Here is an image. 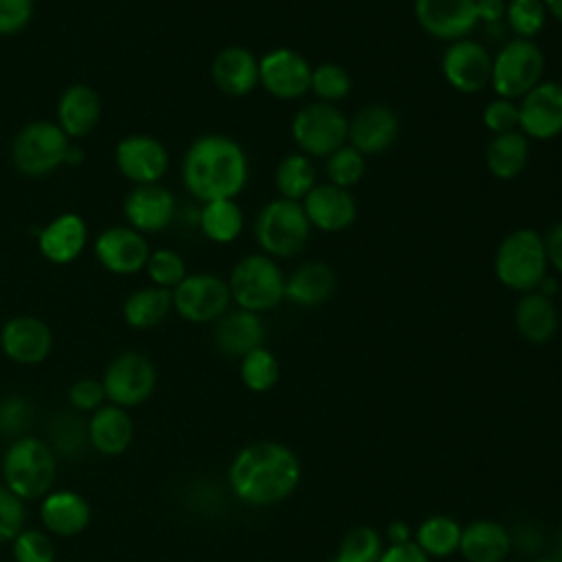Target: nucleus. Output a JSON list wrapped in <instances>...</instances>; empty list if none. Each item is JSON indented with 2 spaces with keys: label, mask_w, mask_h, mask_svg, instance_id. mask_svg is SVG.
Returning <instances> with one entry per match:
<instances>
[{
  "label": "nucleus",
  "mask_w": 562,
  "mask_h": 562,
  "mask_svg": "<svg viewBox=\"0 0 562 562\" xmlns=\"http://www.w3.org/2000/svg\"><path fill=\"white\" fill-rule=\"evenodd\" d=\"M397 134L400 116L384 103H369L347 121V145L358 149L364 158L389 151Z\"/></svg>",
  "instance_id": "nucleus-17"
},
{
  "label": "nucleus",
  "mask_w": 562,
  "mask_h": 562,
  "mask_svg": "<svg viewBox=\"0 0 562 562\" xmlns=\"http://www.w3.org/2000/svg\"><path fill=\"white\" fill-rule=\"evenodd\" d=\"M24 501L0 483V542H13V538L24 529Z\"/></svg>",
  "instance_id": "nucleus-46"
},
{
  "label": "nucleus",
  "mask_w": 562,
  "mask_h": 562,
  "mask_svg": "<svg viewBox=\"0 0 562 562\" xmlns=\"http://www.w3.org/2000/svg\"><path fill=\"white\" fill-rule=\"evenodd\" d=\"M35 13V0H0V35L22 33Z\"/></svg>",
  "instance_id": "nucleus-48"
},
{
  "label": "nucleus",
  "mask_w": 562,
  "mask_h": 562,
  "mask_svg": "<svg viewBox=\"0 0 562 562\" xmlns=\"http://www.w3.org/2000/svg\"><path fill=\"white\" fill-rule=\"evenodd\" d=\"M312 64L296 50L279 46L259 57V86L279 101H299L310 92Z\"/></svg>",
  "instance_id": "nucleus-13"
},
{
  "label": "nucleus",
  "mask_w": 562,
  "mask_h": 562,
  "mask_svg": "<svg viewBox=\"0 0 562 562\" xmlns=\"http://www.w3.org/2000/svg\"><path fill=\"white\" fill-rule=\"evenodd\" d=\"M31 424V406L22 395H7L0 400V435L2 437H24Z\"/></svg>",
  "instance_id": "nucleus-44"
},
{
  "label": "nucleus",
  "mask_w": 562,
  "mask_h": 562,
  "mask_svg": "<svg viewBox=\"0 0 562 562\" xmlns=\"http://www.w3.org/2000/svg\"><path fill=\"white\" fill-rule=\"evenodd\" d=\"M549 15L542 0H507L505 24L520 40H533L544 31Z\"/></svg>",
  "instance_id": "nucleus-39"
},
{
  "label": "nucleus",
  "mask_w": 562,
  "mask_h": 562,
  "mask_svg": "<svg viewBox=\"0 0 562 562\" xmlns=\"http://www.w3.org/2000/svg\"><path fill=\"white\" fill-rule=\"evenodd\" d=\"M266 325L261 314L248 310H228L220 321H215L213 340L215 347L231 358H244L257 347H263Z\"/></svg>",
  "instance_id": "nucleus-25"
},
{
  "label": "nucleus",
  "mask_w": 562,
  "mask_h": 562,
  "mask_svg": "<svg viewBox=\"0 0 562 562\" xmlns=\"http://www.w3.org/2000/svg\"><path fill=\"white\" fill-rule=\"evenodd\" d=\"M252 235L259 252L272 259H292L301 255L310 241L312 226L301 202L272 198L255 215Z\"/></svg>",
  "instance_id": "nucleus-5"
},
{
  "label": "nucleus",
  "mask_w": 562,
  "mask_h": 562,
  "mask_svg": "<svg viewBox=\"0 0 562 562\" xmlns=\"http://www.w3.org/2000/svg\"><path fill=\"white\" fill-rule=\"evenodd\" d=\"M439 66L446 83L461 94H479L490 88L492 55L472 37L446 44Z\"/></svg>",
  "instance_id": "nucleus-12"
},
{
  "label": "nucleus",
  "mask_w": 562,
  "mask_h": 562,
  "mask_svg": "<svg viewBox=\"0 0 562 562\" xmlns=\"http://www.w3.org/2000/svg\"><path fill=\"white\" fill-rule=\"evenodd\" d=\"M389 536H391V544L408 542V527L404 522H393L389 529Z\"/></svg>",
  "instance_id": "nucleus-52"
},
{
  "label": "nucleus",
  "mask_w": 562,
  "mask_h": 562,
  "mask_svg": "<svg viewBox=\"0 0 562 562\" xmlns=\"http://www.w3.org/2000/svg\"><path fill=\"white\" fill-rule=\"evenodd\" d=\"M90 503L72 490H50L40 503V520L50 536H77L90 525Z\"/></svg>",
  "instance_id": "nucleus-24"
},
{
  "label": "nucleus",
  "mask_w": 562,
  "mask_h": 562,
  "mask_svg": "<svg viewBox=\"0 0 562 562\" xmlns=\"http://www.w3.org/2000/svg\"><path fill=\"white\" fill-rule=\"evenodd\" d=\"M70 145L55 121H31L11 143V162L22 176L42 178L66 165Z\"/></svg>",
  "instance_id": "nucleus-8"
},
{
  "label": "nucleus",
  "mask_w": 562,
  "mask_h": 562,
  "mask_svg": "<svg viewBox=\"0 0 562 562\" xmlns=\"http://www.w3.org/2000/svg\"><path fill=\"white\" fill-rule=\"evenodd\" d=\"M507 0H476V18L487 26H496L505 20Z\"/></svg>",
  "instance_id": "nucleus-51"
},
{
  "label": "nucleus",
  "mask_w": 562,
  "mask_h": 562,
  "mask_svg": "<svg viewBox=\"0 0 562 562\" xmlns=\"http://www.w3.org/2000/svg\"><path fill=\"white\" fill-rule=\"evenodd\" d=\"M316 184L318 180L314 162L301 151L283 156L274 167V187L279 191V198L301 202Z\"/></svg>",
  "instance_id": "nucleus-34"
},
{
  "label": "nucleus",
  "mask_w": 562,
  "mask_h": 562,
  "mask_svg": "<svg viewBox=\"0 0 562 562\" xmlns=\"http://www.w3.org/2000/svg\"><path fill=\"white\" fill-rule=\"evenodd\" d=\"M88 246V224L79 213H59L37 233L40 255L55 263L66 266L77 261Z\"/></svg>",
  "instance_id": "nucleus-22"
},
{
  "label": "nucleus",
  "mask_w": 562,
  "mask_h": 562,
  "mask_svg": "<svg viewBox=\"0 0 562 562\" xmlns=\"http://www.w3.org/2000/svg\"><path fill=\"white\" fill-rule=\"evenodd\" d=\"M483 160L496 180H514L529 162V138L518 130L494 134L485 145Z\"/></svg>",
  "instance_id": "nucleus-30"
},
{
  "label": "nucleus",
  "mask_w": 562,
  "mask_h": 562,
  "mask_svg": "<svg viewBox=\"0 0 562 562\" xmlns=\"http://www.w3.org/2000/svg\"><path fill=\"white\" fill-rule=\"evenodd\" d=\"M417 26L446 44L470 37L479 24L476 0H413Z\"/></svg>",
  "instance_id": "nucleus-15"
},
{
  "label": "nucleus",
  "mask_w": 562,
  "mask_h": 562,
  "mask_svg": "<svg viewBox=\"0 0 562 562\" xmlns=\"http://www.w3.org/2000/svg\"><path fill=\"white\" fill-rule=\"evenodd\" d=\"M544 53L536 40H507L492 55L490 88L494 97L518 101L544 79Z\"/></svg>",
  "instance_id": "nucleus-7"
},
{
  "label": "nucleus",
  "mask_w": 562,
  "mask_h": 562,
  "mask_svg": "<svg viewBox=\"0 0 562 562\" xmlns=\"http://www.w3.org/2000/svg\"><path fill=\"white\" fill-rule=\"evenodd\" d=\"M347 116L338 105L310 101L301 105L290 121V136L301 154L327 158L347 143Z\"/></svg>",
  "instance_id": "nucleus-9"
},
{
  "label": "nucleus",
  "mask_w": 562,
  "mask_h": 562,
  "mask_svg": "<svg viewBox=\"0 0 562 562\" xmlns=\"http://www.w3.org/2000/svg\"><path fill=\"white\" fill-rule=\"evenodd\" d=\"M171 303L182 321L206 325L220 321L233 299L226 279L213 272H191L171 290Z\"/></svg>",
  "instance_id": "nucleus-10"
},
{
  "label": "nucleus",
  "mask_w": 562,
  "mask_h": 562,
  "mask_svg": "<svg viewBox=\"0 0 562 562\" xmlns=\"http://www.w3.org/2000/svg\"><path fill=\"white\" fill-rule=\"evenodd\" d=\"M382 538L375 529L362 525L349 529L334 555L331 562H380L382 555Z\"/></svg>",
  "instance_id": "nucleus-40"
},
{
  "label": "nucleus",
  "mask_w": 562,
  "mask_h": 562,
  "mask_svg": "<svg viewBox=\"0 0 562 562\" xmlns=\"http://www.w3.org/2000/svg\"><path fill=\"white\" fill-rule=\"evenodd\" d=\"M336 272L325 261H303L285 274V301L296 307H318L331 299Z\"/></svg>",
  "instance_id": "nucleus-27"
},
{
  "label": "nucleus",
  "mask_w": 562,
  "mask_h": 562,
  "mask_svg": "<svg viewBox=\"0 0 562 562\" xmlns=\"http://www.w3.org/2000/svg\"><path fill=\"white\" fill-rule=\"evenodd\" d=\"M92 252L108 272L130 277L145 270L151 250L145 235L138 231L130 226H110L94 237Z\"/></svg>",
  "instance_id": "nucleus-18"
},
{
  "label": "nucleus",
  "mask_w": 562,
  "mask_h": 562,
  "mask_svg": "<svg viewBox=\"0 0 562 562\" xmlns=\"http://www.w3.org/2000/svg\"><path fill=\"white\" fill-rule=\"evenodd\" d=\"M353 81L347 68H342L336 61H321L312 66V79H310V92L314 94V101L338 105L342 99L351 94Z\"/></svg>",
  "instance_id": "nucleus-36"
},
{
  "label": "nucleus",
  "mask_w": 562,
  "mask_h": 562,
  "mask_svg": "<svg viewBox=\"0 0 562 562\" xmlns=\"http://www.w3.org/2000/svg\"><path fill=\"white\" fill-rule=\"evenodd\" d=\"M538 562H560V560H551V558H544V560H538Z\"/></svg>",
  "instance_id": "nucleus-55"
},
{
  "label": "nucleus",
  "mask_w": 562,
  "mask_h": 562,
  "mask_svg": "<svg viewBox=\"0 0 562 562\" xmlns=\"http://www.w3.org/2000/svg\"><path fill=\"white\" fill-rule=\"evenodd\" d=\"M492 270L507 290L518 294L536 292L549 274L544 235L527 226L509 231L494 250Z\"/></svg>",
  "instance_id": "nucleus-3"
},
{
  "label": "nucleus",
  "mask_w": 562,
  "mask_h": 562,
  "mask_svg": "<svg viewBox=\"0 0 562 562\" xmlns=\"http://www.w3.org/2000/svg\"><path fill=\"white\" fill-rule=\"evenodd\" d=\"M156 380L154 362L138 351H123L112 358L101 378L105 400L121 408H134L147 402L156 389Z\"/></svg>",
  "instance_id": "nucleus-11"
},
{
  "label": "nucleus",
  "mask_w": 562,
  "mask_h": 562,
  "mask_svg": "<svg viewBox=\"0 0 562 562\" xmlns=\"http://www.w3.org/2000/svg\"><path fill=\"white\" fill-rule=\"evenodd\" d=\"M57 459L50 443L35 437H18L2 457V485L22 501L44 498L55 483Z\"/></svg>",
  "instance_id": "nucleus-4"
},
{
  "label": "nucleus",
  "mask_w": 562,
  "mask_h": 562,
  "mask_svg": "<svg viewBox=\"0 0 562 562\" xmlns=\"http://www.w3.org/2000/svg\"><path fill=\"white\" fill-rule=\"evenodd\" d=\"M364 171H367V158L347 143L325 158V178L334 187L351 191L356 184H360V180L364 178Z\"/></svg>",
  "instance_id": "nucleus-37"
},
{
  "label": "nucleus",
  "mask_w": 562,
  "mask_h": 562,
  "mask_svg": "<svg viewBox=\"0 0 562 562\" xmlns=\"http://www.w3.org/2000/svg\"><path fill=\"white\" fill-rule=\"evenodd\" d=\"M198 226L213 244H233L244 231V211L237 200H211L200 206Z\"/></svg>",
  "instance_id": "nucleus-33"
},
{
  "label": "nucleus",
  "mask_w": 562,
  "mask_h": 562,
  "mask_svg": "<svg viewBox=\"0 0 562 562\" xmlns=\"http://www.w3.org/2000/svg\"><path fill=\"white\" fill-rule=\"evenodd\" d=\"M481 121L492 136L518 130V101L494 97L485 103Z\"/></svg>",
  "instance_id": "nucleus-45"
},
{
  "label": "nucleus",
  "mask_w": 562,
  "mask_h": 562,
  "mask_svg": "<svg viewBox=\"0 0 562 562\" xmlns=\"http://www.w3.org/2000/svg\"><path fill=\"white\" fill-rule=\"evenodd\" d=\"M0 349L11 362L33 367L50 356L53 331L42 318L20 314L2 325Z\"/></svg>",
  "instance_id": "nucleus-19"
},
{
  "label": "nucleus",
  "mask_w": 562,
  "mask_h": 562,
  "mask_svg": "<svg viewBox=\"0 0 562 562\" xmlns=\"http://www.w3.org/2000/svg\"><path fill=\"white\" fill-rule=\"evenodd\" d=\"M101 119V99L86 83L68 86L57 101V125L70 138H86Z\"/></svg>",
  "instance_id": "nucleus-26"
},
{
  "label": "nucleus",
  "mask_w": 562,
  "mask_h": 562,
  "mask_svg": "<svg viewBox=\"0 0 562 562\" xmlns=\"http://www.w3.org/2000/svg\"><path fill=\"white\" fill-rule=\"evenodd\" d=\"M173 310L171 290L158 285H143L123 301V321L132 329H151L160 325Z\"/></svg>",
  "instance_id": "nucleus-32"
},
{
  "label": "nucleus",
  "mask_w": 562,
  "mask_h": 562,
  "mask_svg": "<svg viewBox=\"0 0 562 562\" xmlns=\"http://www.w3.org/2000/svg\"><path fill=\"white\" fill-rule=\"evenodd\" d=\"M68 402L79 413H94L97 408H101L108 402L103 382L94 380V378L75 380L68 389Z\"/></svg>",
  "instance_id": "nucleus-47"
},
{
  "label": "nucleus",
  "mask_w": 562,
  "mask_h": 562,
  "mask_svg": "<svg viewBox=\"0 0 562 562\" xmlns=\"http://www.w3.org/2000/svg\"><path fill=\"white\" fill-rule=\"evenodd\" d=\"M123 217L140 235L160 233L176 217V198L160 182L134 184L123 200Z\"/></svg>",
  "instance_id": "nucleus-20"
},
{
  "label": "nucleus",
  "mask_w": 562,
  "mask_h": 562,
  "mask_svg": "<svg viewBox=\"0 0 562 562\" xmlns=\"http://www.w3.org/2000/svg\"><path fill=\"white\" fill-rule=\"evenodd\" d=\"M239 375L246 389L255 393L270 391L279 380V362L274 353L266 347H257L244 358H239Z\"/></svg>",
  "instance_id": "nucleus-38"
},
{
  "label": "nucleus",
  "mask_w": 562,
  "mask_h": 562,
  "mask_svg": "<svg viewBox=\"0 0 562 562\" xmlns=\"http://www.w3.org/2000/svg\"><path fill=\"white\" fill-rule=\"evenodd\" d=\"M145 270H147L151 285L167 288V290H173L189 274L184 259L173 248L151 250L149 259L145 263Z\"/></svg>",
  "instance_id": "nucleus-42"
},
{
  "label": "nucleus",
  "mask_w": 562,
  "mask_h": 562,
  "mask_svg": "<svg viewBox=\"0 0 562 562\" xmlns=\"http://www.w3.org/2000/svg\"><path fill=\"white\" fill-rule=\"evenodd\" d=\"M301 481L299 457L279 441L244 446L228 468V483L248 505H274L288 498Z\"/></svg>",
  "instance_id": "nucleus-2"
},
{
  "label": "nucleus",
  "mask_w": 562,
  "mask_h": 562,
  "mask_svg": "<svg viewBox=\"0 0 562 562\" xmlns=\"http://www.w3.org/2000/svg\"><path fill=\"white\" fill-rule=\"evenodd\" d=\"M542 4L547 9V15L562 24V0H542Z\"/></svg>",
  "instance_id": "nucleus-53"
},
{
  "label": "nucleus",
  "mask_w": 562,
  "mask_h": 562,
  "mask_svg": "<svg viewBox=\"0 0 562 562\" xmlns=\"http://www.w3.org/2000/svg\"><path fill=\"white\" fill-rule=\"evenodd\" d=\"M544 246H547L549 270L562 277V220L553 224L551 231L544 235Z\"/></svg>",
  "instance_id": "nucleus-50"
},
{
  "label": "nucleus",
  "mask_w": 562,
  "mask_h": 562,
  "mask_svg": "<svg viewBox=\"0 0 562 562\" xmlns=\"http://www.w3.org/2000/svg\"><path fill=\"white\" fill-rule=\"evenodd\" d=\"M215 88L233 99L250 94L259 86V57L246 46H224L211 61Z\"/></svg>",
  "instance_id": "nucleus-23"
},
{
  "label": "nucleus",
  "mask_w": 562,
  "mask_h": 562,
  "mask_svg": "<svg viewBox=\"0 0 562 562\" xmlns=\"http://www.w3.org/2000/svg\"><path fill=\"white\" fill-rule=\"evenodd\" d=\"M114 165L132 184H156L169 169V151L149 134H127L114 147Z\"/></svg>",
  "instance_id": "nucleus-16"
},
{
  "label": "nucleus",
  "mask_w": 562,
  "mask_h": 562,
  "mask_svg": "<svg viewBox=\"0 0 562 562\" xmlns=\"http://www.w3.org/2000/svg\"><path fill=\"white\" fill-rule=\"evenodd\" d=\"M180 176L189 195L202 204L211 200H237L250 176L246 149L226 134H202L187 147Z\"/></svg>",
  "instance_id": "nucleus-1"
},
{
  "label": "nucleus",
  "mask_w": 562,
  "mask_h": 562,
  "mask_svg": "<svg viewBox=\"0 0 562 562\" xmlns=\"http://www.w3.org/2000/svg\"><path fill=\"white\" fill-rule=\"evenodd\" d=\"M301 204L310 226L323 233L347 231L358 217V202L353 193L329 182H318Z\"/></svg>",
  "instance_id": "nucleus-21"
},
{
  "label": "nucleus",
  "mask_w": 562,
  "mask_h": 562,
  "mask_svg": "<svg viewBox=\"0 0 562 562\" xmlns=\"http://www.w3.org/2000/svg\"><path fill=\"white\" fill-rule=\"evenodd\" d=\"M380 562H428V555L413 542H397L382 551Z\"/></svg>",
  "instance_id": "nucleus-49"
},
{
  "label": "nucleus",
  "mask_w": 562,
  "mask_h": 562,
  "mask_svg": "<svg viewBox=\"0 0 562 562\" xmlns=\"http://www.w3.org/2000/svg\"><path fill=\"white\" fill-rule=\"evenodd\" d=\"M512 549L505 527L494 520H474L461 529L459 551L468 562H503Z\"/></svg>",
  "instance_id": "nucleus-31"
},
{
  "label": "nucleus",
  "mask_w": 562,
  "mask_h": 562,
  "mask_svg": "<svg viewBox=\"0 0 562 562\" xmlns=\"http://www.w3.org/2000/svg\"><path fill=\"white\" fill-rule=\"evenodd\" d=\"M514 325L518 334L531 345L549 342L560 325L558 307L553 299L540 292L520 294L514 305Z\"/></svg>",
  "instance_id": "nucleus-29"
},
{
  "label": "nucleus",
  "mask_w": 562,
  "mask_h": 562,
  "mask_svg": "<svg viewBox=\"0 0 562 562\" xmlns=\"http://www.w3.org/2000/svg\"><path fill=\"white\" fill-rule=\"evenodd\" d=\"M11 553L15 562H55V547L50 533L42 529H22L13 542Z\"/></svg>",
  "instance_id": "nucleus-43"
},
{
  "label": "nucleus",
  "mask_w": 562,
  "mask_h": 562,
  "mask_svg": "<svg viewBox=\"0 0 562 562\" xmlns=\"http://www.w3.org/2000/svg\"><path fill=\"white\" fill-rule=\"evenodd\" d=\"M134 439V424L127 408L103 404L88 419V443L103 457L123 454Z\"/></svg>",
  "instance_id": "nucleus-28"
},
{
  "label": "nucleus",
  "mask_w": 562,
  "mask_h": 562,
  "mask_svg": "<svg viewBox=\"0 0 562 562\" xmlns=\"http://www.w3.org/2000/svg\"><path fill=\"white\" fill-rule=\"evenodd\" d=\"M226 281L231 299L239 310L263 314L285 301V272L277 259L263 252L237 259Z\"/></svg>",
  "instance_id": "nucleus-6"
},
{
  "label": "nucleus",
  "mask_w": 562,
  "mask_h": 562,
  "mask_svg": "<svg viewBox=\"0 0 562 562\" xmlns=\"http://www.w3.org/2000/svg\"><path fill=\"white\" fill-rule=\"evenodd\" d=\"M461 542V525L450 516H430L417 527L415 544L435 558L450 555L459 549Z\"/></svg>",
  "instance_id": "nucleus-35"
},
{
  "label": "nucleus",
  "mask_w": 562,
  "mask_h": 562,
  "mask_svg": "<svg viewBox=\"0 0 562 562\" xmlns=\"http://www.w3.org/2000/svg\"><path fill=\"white\" fill-rule=\"evenodd\" d=\"M50 441H53L50 448L66 457L79 454L86 446H90L88 443V422L83 424V419L72 413L57 415L50 424Z\"/></svg>",
  "instance_id": "nucleus-41"
},
{
  "label": "nucleus",
  "mask_w": 562,
  "mask_h": 562,
  "mask_svg": "<svg viewBox=\"0 0 562 562\" xmlns=\"http://www.w3.org/2000/svg\"><path fill=\"white\" fill-rule=\"evenodd\" d=\"M518 132L529 140H553L562 134V83L542 79L518 99Z\"/></svg>",
  "instance_id": "nucleus-14"
},
{
  "label": "nucleus",
  "mask_w": 562,
  "mask_h": 562,
  "mask_svg": "<svg viewBox=\"0 0 562 562\" xmlns=\"http://www.w3.org/2000/svg\"><path fill=\"white\" fill-rule=\"evenodd\" d=\"M81 160H83V151H81L79 147L70 145V149H68V156H66V165H70V167H77Z\"/></svg>",
  "instance_id": "nucleus-54"
}]
</instances>
